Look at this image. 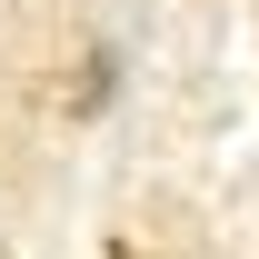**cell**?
<instances>
[{"instance_id": "obj_1", "label": "cell", "mask_w": 259, "mask_h": 259, "mask_svg": "<svg viewBox=\"0 0 259 259\" xmlns=\"http://www.w3.org/2000/svg\"><path fill=\"white\" fill-rule=\"evenodd\" d=\"M110 50H90V60H80V90H70V110H110Z\"/></svg>"}]
</instances>
